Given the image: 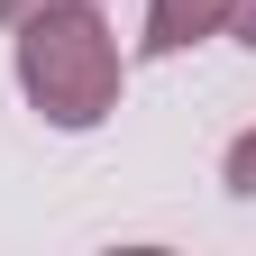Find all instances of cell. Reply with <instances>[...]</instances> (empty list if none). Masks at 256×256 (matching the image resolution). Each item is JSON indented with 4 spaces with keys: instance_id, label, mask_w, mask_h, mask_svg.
Returning a JSON list of instances; mask_svg holds the SVG:
<instances>
[{
    "instance_id": "5b68a950",
    "label": "cell",
    "mask_w": 256,
    "mask_h": 256,
    "mask_svg": "<svg viewBox=\"0 0 256 256\" xmlns=\"http://www.w3.org/2000/svg\"><path fill=\"white\" fill-rule=\"evenodd\" d=\"M18 10H37V0H0V28H10V18H18Z\"/></svg>"
},
{
    "instance_id": "277c9868",
    "label": "cell",
    "mask_w": 256,
    "mask_h": 256,
    "mask_svg": "<svg viewBox=\"0 0 256 256\" xmlns=\"http://www.w3.org/2000/svg\"><path fill=\"white\" fill-rule=\"evenodd\" d=\"M229 37H238V46L256 55V0H238V18H229Z\"/></svg>"
},
{
    "instance_id": "6da1fadb",
    "label": "cell",
    "mask_w": 256,
    "mask_h": 256,
    "mask_svg": "<svg viewBox=\"0 0 256 256\" xmlns=\"http://www.w3.org/2000/svg\"><path fill=\"white\" fill-rule=\"evenodd\" d=\"M10 74H18V101L37 110L64 138H92L110 128L128 101V46L101 0H37V10L10 18Z\"/></svg>"
},
{
    "instance_id": "7a4b0ae2",
    "label": "cell",
    "mask_w": 256,
    "mask_h": 256,
    "mask_svg": "<svg viewBox=\"0 0 256 256\" xmlns=\"http://www.w3.org/2000/svg\"><path fill=\"white\" fill-rule=\"evenodd\" d=\"M229 18H238V0H146L138 55H192V46L229 37Z\"/></svg>"
},
{
    "instance_id": "3957f363",
    "label": "cell",
    "mask_w": 256,
    "mask_h": 256,
    "mask_svg": "<svg viewBox=\"0 0 256 256\" xmlns=\"http://www.w3.org/2000/svg\"><path fill=\"white\" fill-rule=\"evenodd\" d=\"M220 183H229L238 202H256V128H238V138H229V156H220Z\"/></svg>"
}]
</instances>
